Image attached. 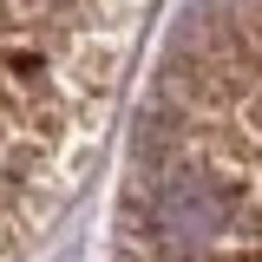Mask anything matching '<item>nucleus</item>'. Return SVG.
<instances>
[{"label": "nucleus", "mask_w": 262, "mask_h": 262, "mask_svg": "<svg viewBox=\"0 0 262 262\" xmlns=\"http://www.w3.org/2000/svg\"><path fill=\"white\" fill-rule=\"evenodd\" d=\"M112 262H262V0H203L158 53Z\"/></svg>", "instance_id": "obj_1"}, {"label": "nucleus", "mask_w": 262, "mask_h": 262, "mask_svg": "<svg viewBox=\"0 0 262 262\" xmlns=\"http://www.w3.org/2000/svg\"><path fill=\"white\" fill-rule=\"evenodd\" d=\"M158 0H0V262L53 243L131 92Z\"/></svg>", "instance_id": "obj_2"}]
</instances>
